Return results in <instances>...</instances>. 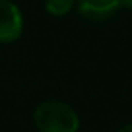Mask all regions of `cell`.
Listing matches in <instances>:
<instances>
[{
    "mask_svg": "<svg viewBox=\"0 0 132 132\" xmlns=\"http://www.w3.org/2000/svg\"><path fill=\"white\" fill-rule=\"evenodd\" d=\"M120 7H126V9H130L132 10V0H119Z\"/></svg>",
    "mask_w": 132,
    "mask_h": 132,
    "instance_id": "5b68a950",
    "label": "cell"
},
{
    "mask_svg": "<svg viewBox=\"0 0 132 132\" xmlns=\"http://www.w3.org/2000/svg\"><path fill=\"white\" fill-rule=\"evenodd\" d=\"M117 132H132V124H127V126H124V127H120Z\"/></svg>",
    "mask_w": 132,
    "mask_h": 132,
    "instance_id": "8992f818",
    "label": "cell"
},
{
    "mask_svg": "<svg viewBox=\"0 0 132 132\" xmlns=\"http://www.w3.org/2000/svg\"><path fill=\"white\" fill-rule=\"evenodd\" d=\"M120 7L119 0H80L79 10L84 17L92 20H102L116 13Z\"/></svg>",
    "mask_w": 132,
    "mask_h": 132,
    "instance_id": "3957f363",
    "label": "cell"
},
{
    "mask_svg": "<svg viewBox=\"0 0 132 132\" xmlns=\"http://www.w3.org/2000/svg\"><path fill=\"white\" fill-rule=\"evenodd\" d=\"M45 7H47V12L50 15L55 17H62L65 13H69L74 7V0H47L45 2Z\"/></svg>",
    "mask_w": 132,
    "mask_h": 132,
    "instance_id": "277c9868",
    "label": "cell"
},
{
    "mask_svg": "<svg viewBox=\"0 0 132 132\" xmlns=\"http://www.w3.org/2000/svg\"><path fill=\"white\" fill-rule=\"evenodd\" d=\"M23 27L19 7L10 0H0V42H13L20 37Z\"/></svg>",
    "mask_w": 132,
    "mask_h": 132,
    "instance_id": "7a4b0ae2",
    "label": "cell"
},
{
    "mask_svg": "<svg viewBox=\"0 0 132 132\" xmlns=\"http://www.w3.org/2000/svg\"><path fill=\"white\" fill-rule=\"evenodd\" d=\"M35 126L40 132H77L79 116L60 100H45L35 109Z\"/></svg>",
    "mask_w": 132,
    "mask_h": 132,
    "instance_id": "6da1fadb",
    "label": "cell"
}]
</instances>
